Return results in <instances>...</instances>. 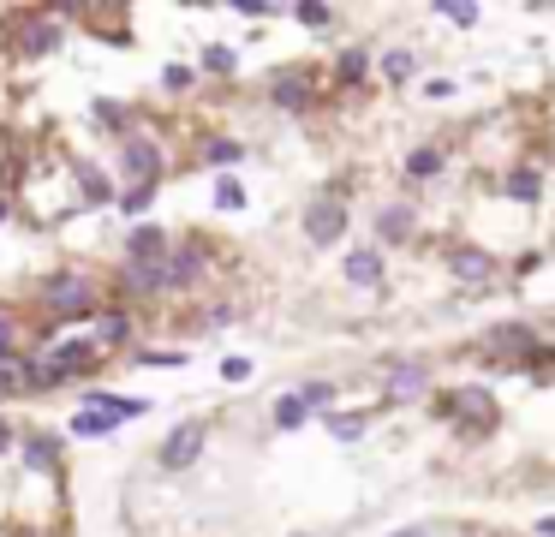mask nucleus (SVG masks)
<instances>
[{
	"label": "nucleus",
	"instance_id": "nucleus-1",
	"mask_svg": "<svg viewBox=\"0 0 555 537\" xmlns=\"http://www.w3.org/2000/svg\"><path fill=\"white\" fill-rule=\"evenodd\" d=\"M203 442H209V430H203L198 418H191V425H173L168 436H161V448H156V466L161 472H185L203 454Z\"/></svg>",
	"mask_w": 555,
	"mask_h": 537
},
{
	"label": "nucleus",
	"instance_id": "nucleus-2",
	"mask_svg": "<svg viewBox=\"0 0 555 537\" xmlns=\"http://www.w3.org/2000/svg\"><path fill=\"white\" fill-rule=\"evenodd\" d=\"M43 298L54 305V317H84L90 298H96V287H90L84 275H72V268H66V275H48V281H43Z\"/></svg>",
	"mask_w": 555,
	"mask_h": 537
},
{
	"label": "nucleus",
	"instance_id": "nucleus-3",
	"mask_svg": "<svg viewBox=\"0 0 555 537\" xmlns=\"http://www.w3.org/2000/svg\"><path fill=\"white\" fill-rule=\"evenodd\" d=\"M13 36H18V54L30 60H43L60 48V24L54 18H30V13H13Z\"/></svg>",
	"mask_w": 555,
	"mask_h": 537
},
{
	"label": "nucleus",
	"instance_id": "nucleus-4",
	"mask_svg": "<svg viewBox=\"0 0 555 537\" xmlns=\"http://www.w3.org/2000/svg\"><path fill=\"white\" fill-rule=\"evenodd\" d=\"M168 251H173L168 227H156V221H138L126 233V257H131V263H168Z\"/></svg>",
	"mask_w": 555,
	"mask_h": 537
},
{
	"label": "nucleus",
	"instance_id": "nucleus-5",
	"mask_svg": "<svg viewBox=\"0 0 555 537\" xmlns=\"http://www.w3.org/2000/svg\"><path fill=\"white\" fill-rule=\"evenodd\" d=\"M96 353H102L96 340H60V347H54V353L43 358V365L54 370V382H66L72 370H90V365H96Z\"/></svg>",
	"mask_w": 555,
	"mask_h": 537
},
{
	"label": "nucleus",
	"instance_id": "nucleus-6",
	"mask_svg": "<svg viewBox=\"0 0 555 537\" xmlns=\"http://www.w3.org/2000/svg\"><path fill=\"white\" fill-rule=\"evenodd\" d=\"M126 173L138 185H156V173H161V150L156 143H143V138H126Z\"/></svg>",
	"mask_w": 555,
	"mask_h": 537
},
{
	"label": "nucleus",
	"instance_id": "nucleus-7",
	"mask_svg": "<svg viewBox=\"0 0 555 537\" xmlns=\"http://www.w3.org/2000/svg\"><path fill=\"white\" fill-rule=\"evenodd\" d=\"M120 287H126V293H161V287H168V275H161V263H131V257H126Z\"/></svg>",
	"mask_w": 555,
	"mask_h": 537
},
{
	"label": "nucleus",
	"instance_id": "nucleus-8",
	"mask_svg": "<svg viewBox=\"0 0 555 537\" xmlns=\"http://www.w3.org/2000/svg\"><path fill=\"white\" fill-rule=\"evenodd\" d=\"M198 251H168V263H161V275H168V287H191L198 281Z\"/></svg>",
	"mask_w": 555,
	"mask_h": 537
},
{
	"label": "nucleus",
	"instance_id": "nucleus-9",
	"mask_svg": "<svg viewBox=\"0 0 555 537\" xmlns=\"http://www.w3.org/2000/svg\"><path fill=\"white\" fill-rule=\"evenodd\" d=\"M108 340V347H120V340H131V317L126 311H102L96 317V347Z\"/></svg>",
	"mask_w": 555,
	"mask_h": 537
},
{
	"label": "nucleus",
	"instance_id": "nucleus-10",
	"mask_svg": "<svg viewBox=\"0 0 555 537\" xmlns=\"http://www.w3.org/2000/svg\"><path fill=\"white\" fill-rule=\"evenodd\" d=\"M60 460V442H48V436H24V466L30 472H48Z\"/></svg>",
	"mask_w": 555,
	"mask_h": 537
},
{
	"label": "nucleus",
	"instance_id": "nucleus-11",
	"mask_svg": "<svg viewBox=\"0 0 555 537\" xmlns=\"http://www.w3.org/2000/svg\"><path fill=\"white\" fill-rule=\"evenodd\" d=\"M108 430H114V412H102V406H84L72 418V436H108Z\"/></svg>",
	"mask_w": 555,
	"mask_h": 537
},
{
	"label": "nucleus",
	"instance_id": "nucleus-12",
	"mask_svg": "<svg viewBox=\"0 0 555 537\" xmlns=\"http://www.w3.org/2000/svg\"><path fill=\"white\" fill-rule=\"evenodd\" d=\"M215 203H221V210H239V203H245L239 180H221V185H215Z\"/></svg>",
	"mask_w": 555,
	"mask_h": 537
},
{
	"label": "nucleus",
	"instance_id": "nucleus-13",
	"mask_svg": "<svg viewBox=\"0 0 555 537\" xmlns=\"http://www.w3.org/2000/svg\"><path fill=\"white\" fill-rule=\"evenodd\" d=\"M203 156H209V161H239V143H233V138H215Z\"/></svg>",
	"mask_w": 555,
	"mask_h": 537
},
{
	"label": "nucleus",
	"instance_id": "nucleus-14",
	"mask_svg": "<svg viewBox=\"0 0 555 537\" xmlns=\"http://www.w3.org/2000/svg\"><path fill=\"white\" fill-rule=\"evenodd\" d=\"M150 198H156V185H131V191H126V210H131V215L150 210Z\"/></svg>",
	"mask_w": 555,
	"mask_h": 537
},
{
	"label": "nucleus",
	"instance_id": "nucleus-15",
	"mask_svg": "<svg viewBox=\"0 0 555 537\" xmlns=\"http://www.w3.org/2000/svg\"><path fill=\"white\" fill-rule=\"evenodd\" d=\"M203 66H209V72H233V48H209V54H203Z\"/></svg>",
	"mask_w": 555,
	"mask_h": 537
},
{
	"label": "nucleus",
	"instance_id": "nucleus-16",
	"mask_svg": "<svg viewBox=\"0 0 555 537\" xmlns=\"http://www.w3.org/2000/svg\"><path fill=\"white\" fill-rule=\"evenodd\" d=\"M161 84H168V90H185V84H191V66H168V72H161Z\"/></svg>",
	"mask_w": 555,
	"mask_h": 537
},
{
	"label": "nucleus",
	"instance_id": "nucleus-17",
	"mask_svg": "<svg viewBox=\"0 0 555 537\" xmlns=\"http://www.w3.org/2000/svg\"><path fill=\"white\" fill-rule=\"evenodd\" d=\"M96 120H102V126H126V113H120L114 102H96Z\"/></svg>",
	"mask_w": 555,
	"mask_h": 537
},
{
	"label": "nucleus",
	"instance_id": "nucleus-18",
	"mask_svg": "<svg viewBox=\"0 0 555 537\" xmlns=\"http://www.w3.org/2000/svg\"><path fill=\"white\" fill-rule=\"evenodd\" d=\"M13 388H18V365L6 358V365H0V395H13Z\"/></svg>",
	"mask_w": 555,
	"mask_h": 537
},
{
	"label": "nucleus",
	"instance_id": "nucleus-19",
	"mask_svg": "<svg viewBox=\"0 0 555 537\" xmlns=\"http://www.w3.org/2000/svg\"><path fill=\"white\" fill-rule=\"evenodd\" d=\"M13 448H18V430L6 425V418H0V454H13Z\"/></svg>",
	"mask_w": 555,
	"mask_h": 537
}]
</instances>
